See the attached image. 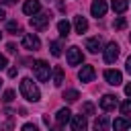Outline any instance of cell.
Returning a JSON list of instances; mask_svg holds the SVG:
<instances>
[{"label": "cell", "mask_w": 131, "mask_h": 131, "mask_svg": "<svg viewBox=\"0 0 131 131\" xmlns=\"http://www.w3.org/2000/svg\"><path fill=\"white\" fill-rule=\"evenodd\" d=\"M125 25H127V20H125L123 16H119V18L115 20V29H119V31H121V29H125Z\"/></svg>", "instance_id": "484cf974"}, {"label": "cell", "mask_w": 131, "mask_h": 131, "mask_svg": "<svg viewBox=\"0 0 131 131\" xmlns=\"http://www.w3.org/2000/svg\"><path fill=\"white\" fill-rule=\"evenodd\" d=\"M0 2H2V4H6V6H8V4H14V2H16V0H0Z\"/></svg>", "instance_id": "836d02e7"}, {"label": "cell", "mask_w": 131, "mask_h": 131, "mask_svg": "<svg viewBox=\"0 0 131 131\" xmlns=\"http://www.w3.org/2000/svg\"><path fill=\"white\" fill-rule=\"evenodd\" d=\"M23 131H37V125H31V123H25V125H23Z\"/></svg>", "instance_id": "83f0119b"}, {"label": "cell", "mask_w": 131, "mask_h": 131, "mask_svg": "<svg viewBox=\"0 0 131 131\" xmlns=\"http://www.w3.org/2000/svg\"><path fill=\"white\" fill-rule=\"evenodd\" d=\"M0 86H2V80H0Z\"/></svg>", "instance_id": "d590c367"}, {"label": "cell", "mask_w": 131, "mask_h": 131, "mask_svg": "<svg viewBox=\"0 0 131 131\" xmlns=\"http://www.w3.org/2000/svg\"><path fill=\"white\" fill-rule=\"evenodd\" d=\"M57 31H59L61 37H68V35H70V23H68V20H59V23H57Z\"/></svg>", "instance_id": "d6986e66"}, {"label": "cell", "mask_w": 131, "mask_h": 131, "mask_svg": "<svg viewBox=\"0 0 131 131\" xmlns=\"http://www.w3.org/2000/svg\"><path fill=\"white\" fill-rule=\"evenodd\" d=\"M39 10H41V2H39V0H25V4H23V12H25V14L33 16V14H37Z\"/></svg>", "instance_id": "30bf717a"}, {"label": "cell", "mask_w": 131, "mask_h": 131, "mask_svg": "<svg viewBox=\"0 0 131 131\" xmlns=\"http://www.w3.org/2000/svg\"><path fill=\"white\" fill-rule=\"evenodd\" d=\"M23 47H25V49H31V51H37V49L41 47V41H39V37H37V35L27 33V35L23 37Z\"/></svg>", "instance_id": "5b68a950"}, {"label": "cell", "mask_w": 131, "mask_h": 131, "mask_svg": "<svg viewBox=\"0 0 131 131\" xmlns=\"http://www.w3.org/2000/svg\"><path fill=\"white\" fill-rule=\"evenodd\" d=\"M82 113L84 115H94V104L92 102H84L82 104Z\"/></svg>", "instance_id": "603a6c76"}, {"label": "cell", "mask_w": 131, "mask_h": 131, "mask_svg": "<svg viewBox=\"0 0 131 131\" xmlns=\"http://www.w3.org/2000/svg\"><path fill=\"white\" fill-rule=\"evenodd\" d=\"M94 68L92 66H82V70L78 72V78H80V82H90L92 78H94Z\"/></svg>", "instance_id": "4fadbf2b"}, {"label": "cell", "mask_w": 131, "mask_h": 131, "mask_svg": "<svg viewBox=\"0 0 131 131\" xmlns=\"http://www.w3.org/2000/svg\"><path fill=\"white\" fill-rule=\"evenodd\" d=\"M33 70H35V78H37L39 82H47V80H49V74H51V68H49V63H47V61H43V59H39V61H35V66H33Z\"/></svg>", "instance_id": "7a4b0ae2"}, {"label": "cell", "mask_w": 131, "mask_h": 131, "mask_svg": "<svg viewBox=\"0 0 131 131\" xmlns=\"http://www.w3.org/2000/svg\"><path fill=\"white\" fill-rule=\"evenodd\" d=\"M82 59H84L82 49L76 47V45H72V47L68 49V63H70V66H78V63H82Z\"/></svg>", "instance_id": "8992f818"}, {"label": "cell", "mask_w": 131, "mask_h": 131, "mask_svg": "<svg viewBox=\"0 0 131 131\" xmlns=\"http://www.w3.org/2000/svg\"><path fill=\"white\" fill-rule=\"evenodd\" d=\"M53 84H55V86H61V84H63V70H61L59 66L53 68Z\"/></svg>", "instance_id": "ac0fdd59"}, {"label": "cell", "mask_w": 131, "mask_h": 131, "mask_svg": "<svg viewBox=\"0 0 131 131\" xmlns=\"http://www.w3.org/2000/svg\"><path fill=\"white\" fill-rule=\"evenodd\" d=\"M121 115H125V117H129V115H131V100L121 102Z\"/></svg>", "instance_id": "7402d4cb"}, {"label": "cell", "mask_w": 131, "mask_h": 131, "mask_svg": "<svg viewBox=\"0 0 131 131\" xmlns=\"http://www.w3.org/2000/svg\"><path fill=\"white\" fill-rule=\"evenodd\" d=\"M6 66H8V61H6V57H4L2 53H0V70H4Z\"/></svg>", "instance_id": "f1b7e54d"}, {"label": "cell", "mask_w": 131, "mask_h": 131, "mask_svg": "<svg viewBox=\"0 0 131 131\" xmlns=\"http://www.w3.org/2000/svg\"><path fill=\"white\" fill-rule=\"evenodd\" d=\"M129 41H131V35H129Z\"/></svg>", "instance_id": "8d00e7d4"}, {"label": "cell", "mask_w": 131, "mask_h": 131, "mask_svg": "<svg viewBox=\"0 0 131 131\" xmlns=\"http://www.w3.org/2000/svg\"><path fill=\"white\" fill-rule=\"evenodd\" d=\"M2 100H4V102H12V100H14V92H12V90H6Z\"/></svg>", "instance_id": "4316f807"}, {"label": "cell", "mask_w": 131, "mask_h": 131, "mask_svg": "<svg viewBox=\"0 0 131 131\" xmlns=\"http://www.w3.org/2000/svg\"><path fill=\"white\" fill-rule=\"evenodd\" d=\"M6 29H8L10 33H18V31H20V27H18V23H16V20H10V23L6 25Z\"/></svg>", "instance_id": "d4e9b609"}, {"label": "cell", "mask_w": 131, "mask_h": 131, "mask_svg": "<svg viewBox=\"0 0 131 131\" xmlns=\"http://www.w3.org/2000/svg\"><path fill=\"white\" fill-rule=\"evenodd\" d=\"M74 27H76V33H80V35H82V33H86V31H88V20H86L84 16H80V14H78V16H74Z\"/></svg>", "instance_id": "9a60e30c"}, {"label": "cell", "mask_w": 131, "mask_h": 131, "mask_svg": "<svg viewBox=\"0 0 131 131\" xmlns=\"http://www.w3.org/2000/svg\"><path fill=\"white\" fill-rule=\"evenodd\" d=\"M104 80H106V84H111V86H119L121 80H123V76H121L119 70H106V72H104Z\"/></svg>", "instance_id": "9c48e42d"}, {"label": "cell", "mask_w": 131, "mask_h": 131, "mask_svg": "<svg viewBox=\"0 0 131 131\" xmlns=\"http://www.w3.org/2000/svg\"><path fill=\"white\" fill-rule=\"evenodd\" d=\"M4 16H6V14H4V10L0 8V20H4Z\"/></svg>", "instance_id": "e575fe53"}, {"label": "cell", "mask_w": 131, "mask_h": 131, "mask_svg": "<svg viewBox=\"0 0 131 131\" xmlns=\"http://www.w3.org/2000/svg\"><path fill=\"white\" fill-rule=\"evenodd\" d=\"M6 49H8V53H16V45H14V43H8Z\"/></svg>", "instance_id": "f546056e"}, {"label": "cell", "mask_w": 131, "mask_h": 131, "mask_svg": "<svg viewBox=\"0 0 131 131\" xmlns=\"http://www.w3.org/2000/svg\"><path fill=\"white\" fill-rule=\"evenodd\" d=\"M80 98V92L78 90H66L63 92V100H68V102H76Z\"/></svg>", "instance_id": "ffe728a7"}, {"label": "cell", "mask_w": 131, "mask_h": 131, "mask_svg": "<svg viewBox=\"0 0 131 131\" xmlns=\"http://www.w3.org/2000/svg\"><path fill=\"white\" fill-rule=\"evenodd\" d=\"M70 119H72L70 108H59L57 115H55V123H57V127H66V125L70 123Z\"/></svg>", "instance_id": "8fae6325"}, {"label": "cell", "mask_w": 131, "mask_h": 131, "mask_svg": "<svg viewBox=\"0 0 131 131\" xmlns=\"http://www.w3.org/2000/svg\"><path fill=\"white\" fill-rule=\"evenodd\" d=\"M86 49H88L90 53L102 51V39H100V37H90V39H86Z\"/></svg>", "instance_id": "7c38bea8"}, {"label": "cell", "mask_w": 131, "mask_h": 131, "mask_svg": "<svg viewBox=\"0 0 131 131\" xmlns=\"http://www.w3.org/2000/svg\"><path fill=\"white\" fill-rule=\"evenodd\" d=\"M125 94H127V96H131V82L125 86Z\"/></svg>", "instance_id": "d6a6232c"}, {"label": "cell", "mask_w": 131, "mask_h": 131, "mask_svg": "<svg viewBox=\"0 0 131 131\" xmlns=\"http://www.w3.org/2000/svg\"><path fill=\"white\" fill-rule=\"evenodd\" d=\"M117 104H119V100H117V96H113V94H104V96L100 98V108H102V111H115Z\"/></svg>", "instance_id": "52a82bcc"}, {"label": "cell", "mask_w": 131, "mask_h": 131, "mask_svg": "<svg viewBox=\"0 0 131 131\" xmlns=\"http://www.w3.org/2000/svg\"><path fill=\"white\" fill-rule=\"evenodd\" d=\"M20 94H23L29 102H37V100L41 98V92H39V88L35 86V82H33L31 78H23V80H20Z\"/></svg>", "instance_id": "6da1fadb"}, {"label": "cell", "mask_w": 131, "mask_h": 131, "mask_svg": "<svg viewBox=\"0 0 131 131\" xmlns=\"http://www.w3.org/2000/svg\"><path fill=\"white\" fill-rule=\"evenodd\" d=\"M125 70H127V74L131 76V55L127 57V66H125Z\"/></svg>", "instance_id": "4dcf8cb0"}, {"label": "cell", "mask_w": 131, "mask_h": 131, "mask_svg": "<svg viewBox=\"0 0 131 131\" xmlns=\"http://www.w3.org/2000/svg\"><path fill=\"white\" fill-rule=\"evenodd\" d=\"M49 49H51V55H55V57L61 55V45H59V41H51V43H49Z\"/></svg>", "instance_id": "44dd1931"}, {"label": "cell", "mask_w": 131, "mask_h": 131, "mask_svg": "<svg viewBox=\"0 0 131 131\" xmlns=\"http://www.w3.org/2000/svg\"><path fill=\"white\" fill-rule=\"evenodd\" d=\"M119 45L115 43V41H111L108 45H106V49H104V61L106 63H115L117 61V57H119Z\"/></svg>", "instance_id": "277c9868"}, {"label": "cell", "mask_w": 131, "mask_h": 131, "mask_svg": "<svg viewBox=\"0 0 131 131\" xmlns=\"http://www.w3.org/2000/svg\"><path fill=\"white\" fill-rule=\"evenodd\" d=\"M108 125V119L106 117H100V119H96V123H94V129H104Z\"/></svg>", "instance_id": "cb8c5ba5"}, {"label": "cell", "mask_w": 131, "mask_h": 131, "mask_svg": "<svg viewBox=\"0 0 131 131\" xmlns=\"http://www.w3.org/2000/svg\"><path fill=\"white\" fill-rule=\"evenodd\" d=\"M86 127H88L86 115H76V117H72V129H74V131H84Z\"/></svg>", "instance_id": "5bb4252c"}, {"label": "cell", "mask_w": 131, "mask_h": 131, "mask_svg": "<svg viewBox=\"0 0 131 131\" xmlns=\"http://www.w3.org/2000/svg\"><path fill=\"white\" fill-rule=\"evenodd\" d=\"M129 127H131V121H129L127 117H121V119H115V121H113V129H117V131L129 129Z\"/></svg>", "instance_id": "2e32d148"}, {"label": "cell", "mask_w": 131, "mask_h": 131, "mask_svg": "<svg viewBox=\"0 0 131 131\" xmlns=\"http://www.w3.org/2000/svg\"><path fill=\"white\" fill-rule=\"evenodd\" d=\"M8 76L14 78V76H16V68H10V70H8Z\"/></svg>", "instance_id": "1f68e13d"}, {"label": "cell", "mask_w": 131, "mask_h": 131, "mask_svg": "<svg viewBox=\"0 0 131 131\" xmlns=\"http://www.w3.org/2000/svg\"><path fill=\"white\" fill-rule=\"evenodd\" d=\"M49 20H51V14H49V12H41V14H33L29 23H31L33 29L41 31V29H45V27L49 25Z\"/></svg>", "instance_id": "3957f363"}, {"label": "cell", "mask_w": 131, "mask_h": 131, "mask_svg": "<svg viewBox=\"0 0 131 131\" xmlns=\"http://www.w3.org/2000/svg\"><path fill=\"white\" fill-rule=\"evenodd\" d=\"M106 0H94L92 2V6H90V12H92V16H104L106 14Z\"/></svg>", "instance_id": "ba28073f"}, {"label": "cell", "mask_w": 131, "mask_h": 131, "mask_svg": "<svg viewBox=\"0 0 131 131\" xmlns=\"http://www.w3.org/2000/svg\"><path fill=\"white\" fill-rule=\"evenodd\" d=\"M111 6H113V10H115V12H119V14H121V12H125V10H127L129 2H127V0H113V2H111Z\"/></svg>", "instance_id": "e0dca14e"}]
</instances>
